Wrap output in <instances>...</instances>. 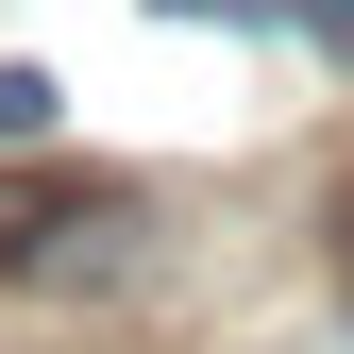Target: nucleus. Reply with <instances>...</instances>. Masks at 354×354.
Instances as JSON below:
<instances>
[{
    "label": "nucleus",
    "instance_id": "1",
    "mask_svg": "<svg viewBox=\"0 0 354 354\" xmlns=\"http://www.w3.org/2000/svg\"><path fill=\"white\" fill-rule=\"evenodd\" d=\"M152 253H169L152 186H102V169L0 186V287H17V304H102V287H152Z\"/></svg>",
    "mask_w": 354,
    "mask_h": 354
},
{
    "label": "nucleus",
    "instance_id": "2",
    "mask_svg": "<svg viewBox=\"0 0 354 354\" xmlns=\"http://www.w3.org/2000/svg\"><path fill=\"white\" fill-rule=\"evenodd\" d=\"M51 118H68V84H51V68H0V152H34Z\"/></svg>",
    "mask_w": 354,
    "mask_h": 354
}]
</instances>
